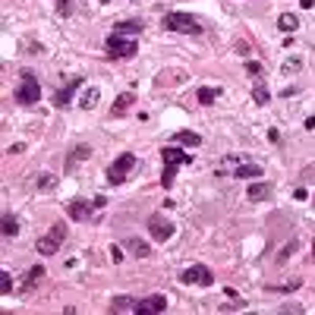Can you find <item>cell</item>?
I'll list each match as a JSON object with an SVG mask.
<instances>
[{"label":"cell","mask_w":315,"mask_h":315,"mask_svg":"<svg viewBox=\"0 0 315 315\" xmlns=\"http://www.w3.org/2000/svg\"><path fill=\"white\" fill-rule=\"evenodd\" d=\"M136 51H139V44L129 35H120V32L107 35V57L110 60H129V57H136Z\"/></svg>","instance_id":"cell-1"},{"label":"cell","mask_w":315,"mask_h":315,"mask_svg":"<svg viewBox=\"0 0 315 315\" xmlns=\"http://www.w3.org/2000/svg\"><path fill=\"white\" fill-rule=\"evenodd\" d=\"M164 29L180 32V35H202L205 32V26H202L196 16H189V13H167L164 16Z\"/></svg>","instance_id":"cell-2"},{"label":"cell","mask_w":315,"mask_h":315,"mask_svg":"<svg viewBox=\"0 0 315 315\" xmlns=\"http://www.w3.org/2000/svg\"><path fill=\"white\" fill-rule=\"evenodd\" d=\"M16 101H19L22 107H32V104H38L41 101V85L38 79H35V72H22L19 76V85H16Z\"/></svg>","instance_id":"cell-3"},{"label":"cell","mask_w":315,"mask_h":315,"mask_svg":"<svg viewBox=\"0 0 315 315\" xmlns=\"http://www.w3.org/2000/svg\"><path fill=\"white\" fill-rule=\"evenodd\" d=\"M133 164H136V155H129V152H123L114 164L107 167V183L110 186H120V183L126 180V174L133 171Z\"/></svg>","instance_id":"cell-4"},{"label":"cell","mask_w":315,"mask_h":315,"mask_svg":"<svg viewBox=\"0 0 315 315\" xmlns=\"http://www.w3.org/2000/svg\"><path fill=\"white\" fill-rule=\"evenodd\" d=\"M63 239H66V224H54L51 233L38 239V252H41V255H54V252L60 249Z\"/></svg>","instance_id":"cell-5"},{"label":"cell","mask_w":315,"mask_h":315,"mask_svg":"<svg viewBox=\"0 0 315 315\" xmlns=\"http://www.w3.org/2000/svg\"><path fill=\"white\" fill-rule=\"evenodd\" d=\"M180 281H183V284H199V287H211V284H214V274H211V268H205V265H189L186 271L180 274Z\"/></svg>","instance_id":"cell-6"},{"label":"cell","mask_w":315,"mask_h":315,"mask_svg":"<svg viewBox=\"0 0 315 315\" xmlns=\"http://www.w3.org/2000/svg\"><path fill=\"white\" fill-rule=\"evenodd\" d=\"M95 211H101L98 202H88V199H72V202H66V214H69V221H88Z\"/></svg>","instance_id":"cell-7"},{"label":"cell","mask_w":315,"mask_h":315,"mask_svg":"<svg viewBox=\"0 0 315 315\" xmlns=\"http://www.w3.org/2000/svg\"><path fill=\"white\" fill-rule=\"evenodd\" d=\"M148 233H152L158 243H164V239L174 236V224L164 214H152V217H148Z\"/></svg>","instance_id":"cell-8"},{"label":"cell","mask_w":315,"mask_h":315,"mask_svg":"<svg viewBox=\"0 0 315 315\" xmlns=\"http://www.w3.org/2000/svg\"><path fill=\"white\" fill-rule=\"evenodd\" d=\"M82 85V76H72L60 91H57V95H54V107H66L69 101H72V95H76V88Z\"/></svg>","instance_id":"cell-9"},{"label":"cell","mask_w":315,"mask_h":315,"mask_svg":"<svg viewBox=\"0 0 315 315\" xmlns=\"http://www.w3.org/2000/svg\"><path fill=\"white\" fill-rule=\"evenodd\" d=\"M136 312H167V300H164L161 293H155V296H145V300H139V306H136Z\"/></svg>","instance_id":"cell-10"},{"label":"cell","mask_w":315,"mask_h":315,"mask_svg":"<svg viewBox=\"0 0 315 315\" xmlns=\"http://www.w3.org/2000/svg\"><path fill=\"white\" fill-rule=\"evenodd\" d=\"M161 158H164V164H189V161H192V155L180 152L177 145H167V148L161 152Z\"/></svg>","instance_id":"cell-11"},{"label":"cell","mask_w":315,"mask_h":315,"mask_svg":"<svg viewBox=\"0 0 315 315\" xmlns=\"http://www.w3.org/2000/svg\"><path fill=\"white\" fill-rule=\"evenodd\" d=\"M246 196H249V202H265V199H271V183H249Z\"/></svg>","instance_id":"cell-12"},{"label":"cell","mask_w":315,"mask_h":315,"mask_svg":"<svg viewBox=\"0 0 315 315\" xmlns=\"http://www.w3.org/2000/svg\"><path fill=\"white\" fill-rule=\"evenodd\" d=\"M88 158H91V148H88V145H76V148H72V155L66 158V171H72L76 164H82V161H88Z\"/></svg>","instance_id":"cell-13"},{"label":"cell","mask_w":315,"mask_h":315,"mask_svg":"<svg viewBox=\"0 0 315 315\" xmlns=\"http://www.w3.org/2000/svg\"><path fill=\"white\" fill-rule=\"evenodd\" d=\"M133 91H123V95H117V101H114V107H110V114H114V117H120V114H126V110L129 107H133Z\"/></svg>","instance_id":"cell-14"},{"label":"cell","mask_w":315,"mask_h":315,"mask_svg":"<svg viewBox=\"0 0 315 315\" xmlns=\"http://www.w3.org/2000/svg\"><path fill=\"white\" fill-rule=\"evenodd\" d=\"M277 29L290 35V32H296V29H300V19H296L293 13H281V16H277Z\"/></svg>","instance_id":"cell-15"},{"label":"cell","mask_w":315,"mask_h":315,"mask_svg":"<svg viewBox=\"0 0 315 315\" xmlns=\"http://www.w3.org/2000/svg\"><path fill=\"white\" fill-rule=\"evenodd\" d=\"M136 300H133V296H117V300L114 303H110V312H136Z\"/></svg>","instance_id":"cell-16"},{"label":"cell","mask_w":315,"mask_h":315,"mask_svg":"<svg viewBox=\"0 0 315 315\" xmlns=\"http://www.w3.org/2000/svg\"><path fill=\"white\" fill-rule=\"evenodd\" d=\"M41 277H44V268H41V265H35V268L29 271V277H26V284H22L19 290H22V293H29L32 287H38V281H41Z\"/></svg>","instance_id":"cell-17"},{"label":"cell","mask_w":315,"mask_h":315,"mask_svg":"<svg viewBox=\"0 0 315 315\" xmlns=\"http://www.w3.org/2000/svg\"><path fill=\"white\" fill-rule=\"evenodd\" d=\"M126 249H129V252H133L136 258H145L148 252H152V249H148V246L142 243V239H139V236H129V239H126Z\"/></svg>","instance_id":"cell-18"},{"label":"cell","mask_w":315,"mask_h":315,"mask_svg":"<svg viewBox=\"0 0 315 315\" xmlns=\"http://www.w3.org/2000/svg\"><path fill=\"white\" fill-rule=\"evenodd\" d=\"M145 26L142 22H136V19H126V22H117V29L114 32H120V35H129V38H133V35H139Z\"/></svg>","instance_id":"cell-19"},{"label":"cell","mask_w":315,"mask_h":315,"mask_svg":"<svg viewBox=\"0 0 315 315\" xmlns=\"http://www.w3.org/2000/svg\"><path fill=\"white\" fill-rule=\"evenodd\" d=\"M174 142H177V145H192V148H196V145H202V136H199V133H189V129H183V133L174 136Z\"/></svg>","instance_id":"cell-20"},{"label":"cell","mask_w":315,"mask_h":315,"mask_svg":"<svg viewBox=\"0 0 315 315\" xmlns=\"http://www.w3.org/2000/svg\"><path fill=\"white\" fill-rule=\"evenodd\" d=\"M233 177H239V180H249V177H262V167H258V164H239Z\"/></svg>","instance_id":"cell-21"},{"label":"cell","mask_w":315,"mask_h":315,"mask_svg":"<svg viewBox=\"0 0 315 315\" xmlns=\"http://www.w3.org/2000/svg\"><path fill=\"white\" fill-rule=\"evenodd\" d=\"M177 167H180V164H164V174H161V186H164V189H171V186H174Z\"/></svg>","instance_id":"cell-22"},{"label":"cell","mask_w":315,"mask_h":315,"mask_svg":"<svg viewBox=\"0 0 315 315\" xmlns=\"http://www.w3.org/2000/svg\"><path fill=\"white\" fill-rule=\"evenodd\" d=\"M252 98H255V104H268V101H271V91L262 85V79L255 82V88H252Z\"/></svg>","instance_id":"cell-23"},{"label":"cell","mask_w":315,"mask_h":315,"mask_svg":"<svg viewBox=\"0 0 315 315\" xmlns=\"http://www.w3.org/2000/svg\"><path fill=\"white\" fill-rule=\"evenodd\" d=\"M221 95V88H211V85H205V88H199V104H214V98Z\"/></svg>","instance_id":"cell-24"},{"label":"cell","mask_w":315,"mask_h":315,"mask_svg":"<svg viewBox=\"0 0 315 315\" xmlns=\"http://www.w3.org/2000/svg\"><path fill=\"white\" fill-rule=\"evenodd\" d=\"M19 233V224H16L13 214H4V236H16Z\"/></svg>","instance_id":"cell-25"},{"label":"cell","mask_w":315,"mask_h":315,"mask_svg":"<svg viewBox=\"0 0 315 315\" xmlns=\"http://www.w3.org/2000/svg\"><path fill=\"white\" fill-rule=\"evenodd\" d=\"M79 104H82L85 110H91V107H95V104H98V88H88V91H85V95H82V101H79Z\"/></svg>","instance_id":"cell-26"},{"label":"cell","mask_w":315,"mask_h":315,"mask_svg":"<svg viewBox=\"0 0 315 315\" xmlns=\"http://www.w3.org/2000/svg\"><path fill=\"white\" fill-rule=\"evenodd\" d=\"M54 186H57V177H54V174H41L38 177V189L44 192V189H54Z\"/></svg>","instance_id":"cell-27"},{"label":"cell","mask_w":315,"mask_h":315,"mask_svg":"<svg viewBox=\"0 0 315 315\" xmlns=\"http://www.w3.org/2000/svg\"><path fill=\"white\" fill-rule=\"evenodd\" d=\"M300 66H303V60H300V57H290V60L284 63V72H300Z\"/></svg>","instance_id":"cell-28"},{"label":"cell","mask_w":315,"mask_h":315,"mask_svg":"<svg viewBox=\"0 0 315 315\" xmlns=\"http://www.w3.org/2000/svg\"><path fill=\"white\" fill-rule=\"evenodd\" d=\"M10 290H13V281H10V274L4 271V274H0V293H4V296H7Z\"/></svg>","instance_id":"cell-29"},{"label":"cell","mask_w":315,"mask_h":315,"mask_svg":"<svg viewBox=\"0 0 315 315\" xmlns=\"http://www.w3.org/2000/svg\"><path fill=\"white\" fill-rule=\"evenodd\" d=\"M69 10H72L69 0H57V13H60V16H69Z\"/></svg>","instance_id":"cell-30"},{"label":"cell","mask_w":315,"mask_h":315,"mask_svg":"<svg viewBox=\"0 0 315 315\" xmlns=\"http://www.w3.org/2000/svg\"><path fill=\"white\" fill-rule=\"evenodd\" d=\"M110 258H114V262H120V258H123V249H120V246H110Z\"/></svg>","instance_id":"cell-31"},{"label":"cell","mask_w":315,"mask_h":315,"mask_svg":"<svg viewBox=\"0 0 315 315\" xmlns=\"http://www.w3.org/2000/svg\"><path fill=\"white\" fill-rule=\"evenodd\" d=\"M246 69L252 72V76H258V72H262V66H258V63H246Z\"/></svg>","instance_id":"cell-32"},{"label":"cell","mask_w":315,"mask_h":315,"mask_svg":"<svg viewBox=\"0 0 315 315\" xmlns=\"http://www.w3.org/2000/svg\"><path fill=\"white\" fill-rule=\"evenodd\" d=\"M300 7H303V10H312V7H315V0H300Z\"/></svg>","instance_id":"cell-33"},{"label":"cell","mask_w":315,"mask_h":315,"mask_svg":"<svg viewBox=\"0 0 315 315\" xmlns=\"http://www.w3.org/2000/svg\"><path fill=\"white\" fill-rule=\"evenodd\" d=\"M312 255H315V243H312Z\"/></svg>","instance_id":"cell-34"},{"label":"cell","mask_w":315,"mask_h":315,"mask_svg":"<svg viewBox=\"0 0 315 315\" xmlns=\"http://www.w3.org/2000/svg\"><path fill=\"white\" fill-rule=\"evenodd\" d=\"M101 4H110V0H101Z\"/></svg>","instance_id":"cell-35"}]
</instances>
